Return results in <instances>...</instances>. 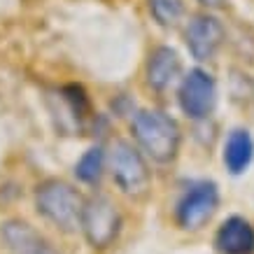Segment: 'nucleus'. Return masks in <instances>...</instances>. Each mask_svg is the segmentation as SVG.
Here are the masks:
<instances>
[{"label":"nucleus","instance_id":"14","mask_svg":"<svg viewBox=\"0 0 254 254\" xmlns=\"http://www.w3.org/2000/svg\"><path fill=\"white\" fill-rule=\"evenodd\" d=\"M203 5H208V7H219V5H224L226 0H200Z\"/></svg>","mask_w":254,"mask_h":254},{"label":"nucleus","instance_id":"10","mask_svg":"<svg viewBox=\"0 0 254 254\" xmlns=\"http://www.w3.org/2000/svg\"><path fill=\"white\" fill-rule=\"evenodd\" d=\"M254 159V140L245 128H233L224 145V166L231 175L245 173Z\"/></svg>","mask_w":254,"mask_h":254},{"label":"nucleus","instance_id":"7","mask_svg":"<svg viewBox=\"0 0 254 254\" xmlns=\"http://www.w3.org/2000/svg\"><path fill=\"white\" fill-rule=\"evenodd\" d=\"M187 47L196 61H210L224 42V26L212 14L193 16L187 26Z\"/></svg>","mask_w":254,"mask_h":254},{"label":"nucleus","instance_id":"6","mask_svg":"<svg viewBox=\"0 0 254 254\" xmlns=\"http://www.w3.org/2000/svg\"><path fill=\"white\" fill-rule=\"evenodd\" d=\"M219 203V191L215 182H198L189 187V191L177 203V222L182 229H200L208 222Z\"/></svg>","mask_w":254,"mask_h":254},{"label":"nucleus","instance_id":"4","mask_svg":"<svg viewBox=\"0 0 254 254\" xmlns=\"http://www.w3.org/2000/svg\"><path fill=\"white\" fill-rule=\"evenodd\" d=\"M119 212L105 196H93L82 208L79 226L84 229L86 238L93 247H108L119 233Z\"/></svg>","mask_w":254,"mask_h":254},{"label":"nucleus","instance_id":"12","mask_svg":"<svg viewBox=\"0 0 254 254\" xmlns=\"http://www.w3.org/2000/svg\"><path fill=\"white\" fill-rule=\"evenodd\" d=\"M147 5L161 26H175L185 14V0H147Z\"/></svg>","mask_w":254,"mask_h":254},{"label":"nucleus","instance_id":"5","mask_svg":"<svg viewBox=\"0 0 254 254\" xmlns=\"http://www.w3.org/2000/svg\"><path fill=\"white\" fill-rule=\"evenodd\" d=\"M180 108L191 119H205L212 112L217 100V86L210 72L200 68L189 70V75L180 84Z\"/></svg>","mask_w":254,"mask_h":254},{"label":"nucleus","instance_id":"2","mask_svg":"<svg viewBox=\"0 0 254 254\" xmlns=\"http://www.w3.org/2000/svg\"><path fill=\"white\" fill-rule=\"evenodd\" d=\"M35 203L49 222H54L56 226H61L65 231L75 229L82 219V208H84L82 196L70 185L59 182V180H49L40 187Z\"/></svg>","mask_w":254,"mask_h":254},{"label":"nucleus","instance_id":"13","mask_svg":"<svg viewBox=\"0 0 254 254\" xmlns=\"http://www.w3.org/2000/svg\"><path fill=\"white\" fill-rule=\"evenodd\" d=\"M103 161H105V154L100 147H91L82 159L75 166V173L82 182H96L100 177V170H103Z\"/></svg>","mask_w":254,"mask_h":254},{"label":"nucleus","instance_id":"11","mask_svg":"<svg viewBox=\"0 0 254 254\" xmlns=\"http://www.w3.org/2000/svg\"><path fill=\"white\" fill-rule=\"evenodd\" d=\"M2 236H5L9 250L14 254H56L28 224H19V222L5 224Z\"/></svg>","mask_w":254,"mask_h":254},{"label":"nucleus","instance_id":"8","mask_svg":"<svg viewBox=\"0 0 254 254\" xmlns=\"http://www.w3.org/2000/svg\"><path fill=\"white\" fill-rule=\"evenodd\" d=\"M215 247L219 254H254V226L245 217H229L217 229Z\"/></svg>","mask_w":254,"mask_h":254},{"label":"nucleus","instance_id":"3","mask_svg":"<svg viewBox=\"0 0 254 254\" xmlns=\"http://www.w3.org/2000/svg\"><path fill=\"white\" fill-rule=\"evenodd\" d=\"M110 170L115 182L122 187L126 193H142L149 185V170L142 156L131 142L126 140H117L110 147Z\"/></svg>","mask_w":254,"mask_h":254},{"label":"nucleus","instance_id":"9","mask_svg":"<svg viewBox=\"0 0 254 254\" xmlns=\"http://www.w3.org/2000/svg\"><path fill=\"white\" fill-rule=\"evenodd\" d=\"M180 68H182V63H180V56L175 49L156 47L147 61V84L156 91H163L180 75Z\"/></svg>","mask_w":254,"mask_h":254},{"label":"nucleus","instance_id":"1","mask_svg":"<svg viewBox=\"0 0 254 254\" xmlns=\"http://www.w3.org/2000/svg\"><path fill=\"white\" fill-rule=\"evenodd\" d=\"M133 135L138 145L159 163L173 161L180 149V126L161 110H142L133 117Z\"/></svg>","mask_w":254,"mask_h":254}]
</instances>
